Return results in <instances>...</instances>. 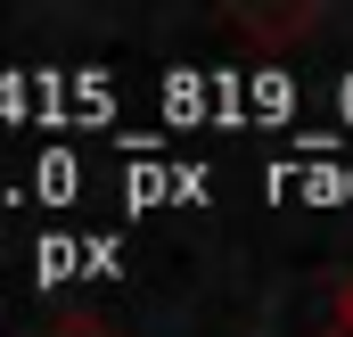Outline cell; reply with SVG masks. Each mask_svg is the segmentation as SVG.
I'll use <instances>...</instances> for the list:
<instances>
[{
  "instance_id": "cell-1",
  "label": "cell",
  "mask_w": 353,
  "mask_h": 337,
  "mask_svg": "<svg viewBox=\"0 0 353 337\" xmlns=\"http://www.w3.org/2000/svg\"><path fill=\"white\" fill-rule=\"evenodd\" d=\"M58 337H99V321H66V329H58Z\"/></svg>"
},
{
  "instance_id": "cell-2",
  "label": "cell",
  "mask_w": 353,
  "mask_h": 337,
  "mask_svg": "<svg viewBox=\"0 0 353 337\" xmlns=\"http://www.w3.org/2000/svg\"><path fill=\"white\" fill-rule=\"evenodd\" d=\"M337 321H353V288H345V305H337Z\"/></svg>"
},
{
  "instance_id": "cell-3",
  "label": "cell",
  "mask_w": 353,
  "mask_h": 337,
  "mask_svg": "<svg viewBox=\"0 0 353 337\" xmlns=\"http://www.w3.org/2000/svg\"><path fill=\"white\" fill-rule=\"evenodd\" d=\"M329 337H353V321H337V329H329Z\"/></svg>"
}]
</instances>
